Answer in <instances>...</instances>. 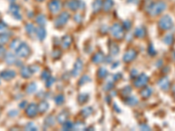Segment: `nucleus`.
<instances>
[{
    "label": "nucleus",
    "instance_id": "35",
    "mask_svg": "<svg viewBox=\"0 0 175 131\" xmlns=\"http://www.w3.org/2000/svg\"><path fill=\"white\" fill-rule=\"evenodd\" d=\"M97 74H98V76L100 77V78H104L107 76V74H108V72H107V70L105 69L104 67H101L99 70H98V73H97Z\"/></svg>",
    "mask_w": 175,
    "mask_h": 131
},
{
    "label": "nucleus",
    "instance_id": "8",
    "mask_svg": "<svg viewBox=\"0 0 175 131\" xmlns=\"http://www.w3.org/2000/svg\"><path fill=\"white\" fill-rule=\"evenodd\" d=\"M38 112V106L34 103L29 104L26 108V115L28 117H35Z\"/></svg>",
    "mask_w": 175,
    "mask_h": 131
},
{
    "label": "nucleus",
    "instance_id": "43",
    "mask_svg": "<svg viewBox=\"0 0 175 131\" xmlns=\"http://www.w3.org/2000/svg\"><path fill=\"white\" fill-rule=\"evenodd\" d=\"M7 31V25L4 22H0V34L5 33Z\"/></svg>",
    "mask_w": 175,
    "mask_h": 131
},
{
    "label": "nucleus",
    "instance_id": "48",
    "mask_svg": "<svg viewBox=\"0 0 175 131\" xmlns=\"http://www.w3.org/2000/svg\"><path fill=\"white\" fill-rule=\"evenodd\" d=\"M5 53H6V51L4 49V47L3 46L0 47V56H4L5 55Z\"/></svg>",
    "mask_w": 175,
    "mask_h": 131
},
{
    "label": "nucleus",
    "instance_id": "41",
    "mask_svg": "<svg viewBox=\"0 0 175 131\" xmlns=\"http://www.w3.org/2000/svg\"><path fill=\"white\" fill-rule=\"evenodd\" d=\"M50 77V72L48 71V70H45V71H43V73H42V75H41V78L46 82L48 78Z\"/></svg>",
    "mask_w": 175,
    "mask_h": 131
},
{
    "label": "nucleus",
    "instance_id": "50",
    "mask_svg": "<svg viewBox=\"0 0 175 131\" xmlns=\"http://www.w3.org/2000/svg\"><path fill=\"white\" fill-rule=\"evenodd\" d=\"M149 52H150V54L152 53V55H155L156 52H155V50H154V48H153V47H152V46H150V48H149Z\"/></svg>",
    "mask_w": 175,
    "mask_h": 131
},
{
    "label": "nucleus",
    "instance_id": "23",
    "mask_svg": "<svg viewBox=\"0 0 175 131\" xmlns=\"http://www.w3.org/2000/svg\"><path fill=\"white\" fill-rule=\"evenodd\" d=\"M92 113H93V109L91 107H86L81 111V114L83 117H88Z\"/></svg>",
    "mask_w": 175,
    "mask_h": 131
},
{
    "label": "nucleus",
    "instance_id": "21",
    "mask_svg": "<svg viewBox=\"0 0 175 131\" xmlns=\"http://www.w3.org/2000/svg\"><path fill=\"white\" fill-rule=\"evenodd\" d=\"M10 11H11V12H12V14L13 16L15 17H17V19L18 17V19H21V16L19 14V8H18V6H17V5L10 6Z\"/></svg>",
    "mask_w": 175,
    "mask_h": 131
},
{
    "label": "nucleus",
    "instance_id": "9",
    "mask_svg": "<svg viewBox=\"0 0 175 131\" xmlns=\"http://www.w3.org/2000/svg\"><path fill=\"white\" fill-rule=\"evenodd\" d=\"M0 76L4 81H10L16 76V73L13 70H4L0 74Z\"/></svg>",
    "mask_w": 175,
    "mask_h": 131
},
{
    "label": "nucleus",
    "instance_id": "12",
    "mask_svg": "<svg viewBox=\"0 0 175 131\" xmlns=\"http://www.w3.org/2000/svg\"><path fill=\"white\" fill-rule=\"evenodd\" d=\"M158 87L163 89V90H168V88L170 87V82L166 77H163L162 79H160L158 82Z\"/></svg>",
    "mask_w": 175,
    "mask_h": 131
},
{
    "label": "nucleus",
    "instance_id": "6",
    "mask_svg": "<svg viewBox=\"0 0 175 131\" xmlns=\"http://www.w3.org/2000/svg\"><path fill=\"white\" fill-rule=\"evenodd\" d=\"M148 81H149L148 76L145 74H142L136 79V81L134 82V85L137 87H142L145 86L148 83Z\"/></svg>",
    "mask_w": 175,
    "mask_h": 131
},
{
    "label": "nucleus",
    "instance_id": "18",
    "mask_svg": "<svg viewBox=\"0 0 175 131\" xmlns=\"http://www.w3.org/2000/svg\"><path fill=\"white\" fill-rule=\"evenodd\" d=\"M48 108H49V104H48V102L47 101H41L39 105H38V111L39 112V113H45L47 109H48Z\"/></svg>",
    "mask_w": 175,
    "mask_h": 131
},
{
    "label": "nucleus",
    "instance_id": "3",
    "mask_svg": "<svg viewBox=\"0 0 175 131\" xmlns=\"http://www.w3.org/2000/svg\"><path fill=\"white\" fill-rule=\"evenodd\" d=\"M158 25H159V27L163 30H169L173 27V20L168 15H166V16L162 17L158 22Z\"/></svg>",
    "mask_w": 175,
    "mask_h": 131
},
{
    "label": "nucleus",
    "instance_id": "7",
    "mask_svg": "<svg viewBox=\"0 0 175 131\" xmlns=\"http://www.w3.org/2000/svg\"><path fill=\"white\" fill-rule=\"evenodd\" d=\"M69 18V14L68 12H62L58 18L55 21V25L56 26H62L64 25Z\"/></svg>",
    "mask_w": 175,
    "mask_h": 131
},
{
    "label": "nucleus",
    "instance_id": "42",
    "mask_svg": "<svg viewBox=\"0 0 175 131\" xmlns=\"http://www.w3.org/2000/svg\"><path fill=\"white\" fill-rule=\"evenodd\" d=\"M26 130H37V127L35 126L33 122H29L26 126Z\"/></svg>",
    "mask_w": 175,
    "mask_h": 131
},
{
    "label": "nucleus",
    "instance_id": "52",
    "mask_svg": "<svg viewBox=\"0 0 175 131\" xmlns=\"http://www.w3.org/2000/svg\"><path fill=\"white\" fill-rule=\"evenodd\" d=\"M38 1H39V2H41V1H43V0H38Z\"/></svg>",
    "mask_w": 175,
    "mask_h": 131
},
{
    "label": "nucleus",
    "instance_id": "22",
    "mask_svg": "<svg viewBox=\"0 0 175 131\" xmlns=\"http://www.w3.org/2000/svg\"><path fill=\"white\" fill-rule=\"evenodd\" d=\"M37 36H38V38L40 39V40H43L44 39H45V37H46V30L42 27V26H39L38 29H37Z\"/></svg>",
    "mask_w": 175,
    "mask_h": 131
},
{
    "label": "nucleus",
    "instance_id": "39",
    "mask_svg": "<svg viewBox=\"0 0 175 131\" xmlns=\"http://www.w3.org/2000/svg\"><path fill=\"white\" fill-rule=\"evenodd\" d=\"M36 21H37V23H38L39 25L42 26V25L46 23V18H45V17L43 16V15H39V16L37 17Z\"/></svg>",
    "mask_w": 175,
    "mask_h": 131
},
{
    "label": "nucleus",
    "instance_id": "2",
    "mask_svg": "<svg viewBox=\"0 0 175 131\" xmlns=\"http://www.w3.org/2000/svg\"><path fill=\"white\" fill-rule=\"evenodd\" d=\"M30 53H31L30 47L25 43H20V45L16 49V54L20 58H26L30 55Z\"/></svg>",
    "mask_w": 175,
    "mask_h": 131
},
{
    "label": "nucleus",
    "instance_id": "51",
    "mask_svg": "<svg viewBox=\"0 0 175 131\" xmlns=\"http://www.w3.org/2000/svg\"><path fill=\"white\" fill-rule=\"evenodd\" d=\"M17 114H18V111H12V112H10V113H9V115H12V117H14L15 115H17Z\"/></svg>",
    "mask_w": 175,
    "mask_h": 131
},
{
    "label": "nucleus",
    "instance_id": "16",
    "mask_svg": "<svg viewBox=\"0 0 175 131\" xmlns=\"http://www.w3.org/2000/svg\"><path fill=\"white\" fill-rule=\"evenodd\" d=\"M104 60V55L103 52H97L94 55L93 59H92V61L93 63L95 64H99L101 62H103Z\"/></svg>",
    "mask_w": 175,
    "mask_h": 131
},
{
    "label": "nucleus",
    "instance_id": "25",
    "mask_svg": "<svg viewBox=\"0 0 175 131\" xmlns=\"http://www.w3.org/2000/svg\"><path fill=\"white\" fill-rule=\"evenodd\" d=\"M109 52H110L111 54L117 55L119 52V47H118V46L117 44H115V43H112L111 46L109 47Z\"/></svg>",
    "mask_w": 175,
    "mask_h": 131
},
{
    "label": "nucleus",
    "instance_id": "38",
    "mask_svg": "<svg viewBox=\"0 0 175 131\" xmlns=\"http://www.w3.org/2000/svg\"><path fill=\"white\" fill-rule=\"evenodd\" d=\"M26 30L29 34H34L35 33L34 26L32 24H27L26 26Z\"/></svg>",
    "mask_w": 175,
    "mask_h": 131
},
{
    "label": "nucleus",
    "instance_id": "37",
    "mask_svg": "<svg viewBox=\"0 0 175 131\" xmlns=\"http://www.w3.org/2000/svg\"><path fill=\"white\" fill-rule=\"evenodd\" d=\"M73 126H74V124L71 122L67 121L63 123V130H73Z\"/></svg>",
    "mask_w": 175,
    "mask_h": 131
},
{
    "label": "nucleus",
    "instance_id": "45",
    "mask_svg": "<svg viewBox=\"0 0 175 131\" xmlns=\"http://www.w3.org/2000/svg\"><path fill=\"white\" fill-rule=\"evenodd\" d=\"M131 87H126L125 88H123L122 94L124 96H129L130 94H131Z\"/></svg>",
    "mask_w": 175,
    "mask_h": 131
},
{
    "label": "nucleus",
    "instance_id": "36",
    "mask_svg": "<svg viewBox=\"0 0 175 131\" xmlns=\"http://www.w3.org/2000/svg\"><path fill=\"white\" fill-rule=\"evenodd\" d=\"M112 6H113V1L112 0H106L104 4V9L105 11L109 10Z\"/></svg>",
    "mask_w": 175,
    "mask_h": 131
},
{
    "label": "nucleus",
    "instance_id": "13",
    "mask_svg": "<svg viewBox=\"0 0 175 131\" xmlns=\"http://www.w3.org/2000/svg\"><path fill=\"white\" fill-rule=\"evenodd\" d=\"M4 60L8 65H13L17 61L16 56L12 52H6L4 55Z\"/></svg>",
    "mask_w": 175,
    "mask_h": 131
},
{
    "label": "nucleus",
    "instance_id": "49",
    "mask_svg": "<svg viewBox=\"0 0 175 131\" xmlns=\"http://www.w3.org/2000/svg\"><path fill=\"white\" fill-rule=\"evenodd\" d=\"M140 129L142 130H151V128L149 126H147V125H141L140 126Z\"/></svg>",
    "mask_w": 175,
    "mask_h": 131
},
{
    "label": "nucleus",
    "instance_id": "1",
    "mask_svg": "<svg viewBox=\"0 0 175 131\" xmlns=\"http://www.w3.org/2000/svg\"><path fill=\"white\" fill-rule=\"evenodd\" d=\"M166 8V4L162 2V1H159L154 4H152L150 9H149V12H150V14L152 15V16H156L158 14L161 13Z\"/></svg>",
    "mask_w": 175,
    "mask_h": 131
},
{
    "label": "nucleus",
    "instance_id": "44",
    "mask_svg": "<svg viewBox=\"0 0 175 131\" xmlns=\"http://www.w3.org/2000/svg\"><path fill=\"white\" fill-rule=\"evenodd\" d=\"M90 81V78L87 76V75H84V76H82V79L80 80V82H79V85H84V84H86L87 82H88Z\"/></svg>",
    "mask_w": 175,
    "mask_h": 131
},
{
    "label": "nucleus",
    "instance_id": "33",
    "mask_svg": "<svg viewBox=\"0 0 175 131\" xmlns=\"http://www.w3.org/2000/svg\"><path fill=\"white\" fill-rule=\"evenodd\" d=\"M54 100H55V102H56L57 105H61V104H63V102L65 100V98H64V96L62 95H58L54 98Z\"/></svg>",
    "mask_w": 175,
    "mask_h": 131
},
{
    "label": "nucleus",
    "instance_id": "26",
    "mask_svg": "<svg viewBox=\"0 0 175 131\" xmlns=\"http://www.w3.org/2000/svg\"><path fill=\"white\" fill-rule=\"evenodd\" d=\"M73 130H85V125L82 122H77L74 124Z\"/></svg>",
    "mask_w": 175,
    "mask_h": 131
},
{
    "label": "nucleus",
    "instance_id": "27",
    "mask_svg": "<svg viewBox=\"0 0 175 131\" xmlns=\"http://www.w3.org/2000/svg\"><path fill=\"white\" fill-rule=\"evenodd\" d=\"M164 43L166 45H172L174 42V35L173 34H167L165 38H164Z\"/></svg>",
    "mask_w": 175,
    "mask_h": 131
},
{
    "label": "nucleus",
    "instance_id": "17",
    "mask_svg": "<svg viewBox=\"0 0 175 131\" xmlns=\"http://www.w3.org/2000/svg\"><path fill=\"white\" fill-rule=\"evenodd\" d=\"M72 43V38L70 37L69 35H66L62 38V40H61V46L64 49L69 47V46Z\"/></svg>",
    "mask_w": 175,
    "mask_h": 131
},
{
    "label": "nucleus",
    "instance_id": "46",
    "mask_svg": "<svg viewBox=\"0 0 175 131\" xmlns=\"http://www.w3.org/2000/svg\"><path fill=\"white\" fill-rule=\"evenodd\" d=\"M61 51L59 49H55L52 51V58H54V59H57V58H59L60 56H61Z\"/></svg>",
    "mask_w": 175,
    "mask_h": 131
},
{
    "label": "nucleus",
    "instance_id": "20",
    "mask_svg": "<svg viewBox=\"0 0 175 131\" xmlns=\"http://www.w3.org/2000/svg\"><path fill=\"white\" fill-rule=\"evenodd\" d=\"M10 39V34L9 33H3L0 34V47L5 45Z\"/></svg>",
    "mask_w": 175,
    "mask_h": 131
},
{
    "label": "nucleus",
    "instance_id": "40",
    "mask_svg": "<svg viewBox=\"0 0 175 131\" xmlns=\"http://www.w3.org/2000/svg\"><path fill=\"white\" fill-rule=\"evenodd\" d=\"M20 41L18 40V39H14L12 43H11V46H10V47L12 48V49H17L18 47V46L20 45Z\"/></svg>",
    "mask_w": 175,
    "mask_h": 131
},
{
    "label": "nucleus",
    "instance_id": "11",
    "mask_svg": "<svg viewBox=\"0 0 175 131\" xmlns=\"http://www.w3.org/2000/svg\"><path fill=\"white\" fill-rule=\"evenodd\" d=\"M61 2L59 0H52L49 3V10L52 13H56L61 9Z\"/></svg>",
    "mask_w": 175,
    "mask_h": 131
},
{
    "label": "nucleus",
    "instance_id": "10",
    "mask_svg": "<svg viewBox=\"0 0 175 131\" xmlns=\"http://www.w3.org/2000/svg\"><path fill=\"white\" fill-rule=\"evenodd\" d=\"M136 56H137V52L135 50H128L123 55V60L124 62H131L136 58Z\"/></svg>",
    "mask_w": 175,
    "mask_h": 131
},
{
    "label": "nucleus",
    "instance_id": "14",
    "mask_svg": "<svg viewBox=\"0 0 175 131\" xmlns=\"http://www.w3.org/2000/svg\"><path fill=\"white\" fill-rule=\"evenodd\" d=\"M20 74H21V76H22L23 78L28 79V78H30V77L32 76L33 71H32V69H31L30 67H28V66H23V67L21 68Z\"/></svg>",
    "mask_w": 175,
    "mask_h": 131
},
{
    "label": "nucleus",
    "instance_id": "15",
    "mask_svg": "<svg viewBox=\"0 0 175 131\" xmlns=\"http://www.w3.org/2000/svg\"><path fill=\"white\" fill-rule=\"evenodd\" d=\"M68 116H69V112H67L66 110L61 111V112L58 115V116H57V121H58V122L63 124L65 122L68 121Z\"/></svg>",
    "mask_w": 175,
    "mask_h": 131
},
{
    "label": "nucleus",
    "instance_id": "47",
    "mask_svg": "<svg viewBox=\"0 0 175 131\" xmlns=\"http://www.w3.org/2000/svg\"><path fill=\"white\" fill-rule=\"evenodd\" d=\"M53 82H54V79L50 76V77H49V78L46 81V84H47V87H51L52 84H53Z\"/></svg>",
    "mask_w": 175,
    "mask_h": 131
},
{
    "label": "nucleus",
    "instance_id": "5",
    "mask_svg": "<svg viewBox=\"0 0 175 131\" xmlns=\"http://www.w3.org/2000/svg\"><path fill=\"white\" fill-rule=\"evenodd\" d=\"M82 67H83V63H82V60L78 59V60H76V62L74 63V68H73V70H72V72H71L72 76L77 77V76L81 74V72H82Z\"/></svg>",
    "mask_w": 175,
    "mask_h": 131
},
{
    "label": "nucleus",
    "instance_id": "28",
    "mask_svg": "<svg viewBox=\"0 0 175 131\" xmlns=\"http://www.w3.org/2000/svg\"><path fill=\"white\" fill-rule=\"evenodd\" d=\"M37 90V85L35 83H30L26 87V92L28 94H34Z\"/></svg>",
    "mask_w": 175,
    "mask_h": 131
},
{
    "label": "nucleus",
    "instance_id": "30",
    "mask_svg": "<svg viewBox=\"0 0 175 131\" xmlns=\"http://www.w3.org/2000/svg\"><path fill=\"white\" fill-rule=\"evenodd\" d=\"M69 7L71 10H76L78 7H79V4H78V2L76 0H71L69 2Z\"/></svg>",
    "mask_w": 175,
    "mask_h": 131
},
{
    "label": "nucleus",
    "instance_id": "24",
    "mask_svg": "<svg viewBox=\"0 0 175 131\" xmlns=\"http://www.w3.org/2000/svg\"><path fill=\"white\" fill-rule=\"evenodd\" d=\"M138 102L139 100L135 96H128V99L126 100V103L130 106H135L136 104H138Z\"/></svg>",
    "mask_w": 175,
    "mask_h": 131
},
{
    "label": "nucleus",
    "instance_id": "4",
    "mask_svg": "<svg viewBox=\"0 0 175 131\" xmlns=\"http://www.w3.org/2000/svg\"><path fill=\"white\" fill-rule=\"evenodd\" d=\"M111 34L113 35L114 38L117 39H121L122 37H123V30H122V27L118 25V24H115L112 25L111 27Z\"/></svg>",
    "mask_w": 175,
    "mask_h": 131
},
{
    "label": "nucleus",
    "instance_id": "32",
    "mask_svg": "<svg viewBox=\"0 0 175 131\" xmlns=\"http://www.w3.org/2000/svg\"><path fill=\"white\" fill-rule=\"evenodd\" d=\"M88 99V95H87V94H82V95H80L78 96V101H79V103L82 104V103H85L87 101Z\"/></svg>",
    "mask_w": 175,
    "mask_h": 131
},
{
    "label": "nucleus",
    "instance_id": "34",
    "mask_svg": "<svg viewBox=\"0 0 175 131\" xmlns=\"http://www.w3.org/2000/svg\"><path fill=\"white\" fill-rule=\"evenodd\" d=\"M135 35L139 38H143L144 35H145V33H144V29L142 28V27H139L138 29H136L135 31Z\"/></svg>",
    "mask_w": 175,
    "mask_h": 131
},
{
    "label": "nucleus",
    "instance_id": "31",
    "mask_svg": "<svg viewBox=\"0 0 175 131\" xmlns=\"http://www.w3.org/2000/svg\"><path fill=\"white\" fill-rule=\"evenodd\" d=\"M102 5H103V3L101 0H96L94 4H93V9L96 11V12H98L101 8H102Z\"/></svg>",
    "mask_w": 175,
    "mask_h": 131
},
{
    "label": "nucleus",
    "instance_id": "19",
    "mask_svg": "<svg viewBox=\"0 0 175 131\" xmlns=\"http://www.w3.org/2000/svg\"><path fill=\"white\" fill-rule=\"evenodd\" d=\"M152 94V89L151 87H145L144 88L141 92H140V95L143 98H149Z\"/></svg>",
    "mask_w": 175,
    "mask_h": 131
},
{
    "label": "nucleus",
    "instance_id": "29",
    "mask_svg": "<svg viewBox=\"0 0 175 131\" xmlns=\"http://www.w3.org/2000/svg\"><path fill=\"white\" fill-rule=\"evenodd\" d=\"M54 122H55V119L52 117V115H49L46 120H45V125L48 126V127H51L54 124Z\"/></svg>",
    "mask_w": 175,
    "mask_h": 131
}]
</instances>
